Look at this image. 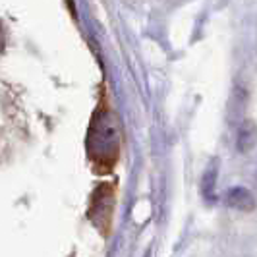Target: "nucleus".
<instances>
[{"label": "nucleus", "instance_id": "obj_1", "mask_svg": "<svg viewBox=\"0 0 257 257\" xmlns=\"http://www.w3.org/2000/svg\"><path fill=\"white\" fill-rule=\"evenodd\" d=\"M118 145H120V136H118L116 118L108 110H99L91 122L87 136L89 157L99 168L108 170L118 157Z\"/></svg>", "mask_w": 257, "mask_h": 257}, {"label": "nucleus", "instance_id": "obj_2", "mask_svg": "<svg viewBox=\"0 0 257 257\" xmlns=\"http://www.w3.org/2000/svg\"><path fill=\"white\" fill-rule=\"evenodd\" d=\"M110 211H112V188L110 186H101L95 195H93V203H91V219L95 220L97 226L106 228L108 219H110Z\"/></svg>", "mask_w": 257, "mask_h": 257}, {"label": "nucleus", "instance_id": "obj_3", "mask_svg": "<svg viewBox=\"0 0 257 257\" xmlns=\"http://www.w3.org/2000/svg\"><path fill=\"white\" fill-rule=\"evenodd\" d=\"M226 205L238 211H251L255 207V199L247 188H232L226 193Z\"/></svg>", "mask_w": 257, "mask_h": 257}, {"label": "nucleus", "instance_id": "obj_4", "mask_svg": "<svg viewBox=\"0 0 257 257\" xmlns=\"http://www.w3.org/2000/svg\"><path fill=\"white\" fill-rule=\"evenodd\" d=\"M257 143V124L251 120H244L238 130V151L240 153H249Z\"/></svg>", "mask_w": 257, "mask_h": 257}, {"label": "nucleus", "instance_id": "obj_5", "mask_svg": "<svg viewBox=\"0 0 257 257\" xmlns=\"http://www.w3.org/2000/svg\"><path fill=\"white\" fill-rule=\"evenodd\" d=\"M217 182V168L215 167H209V170L205 172V176H203V186H201V190H203V195H205L207 201H215V197H217V193H215V184Z\"/></svg>", "mask_w": 257, "mask_h": 257}, {"label": "nucleus", "instance_id": "obj_6", "mask_svg": "<svg viewBox=\"0 0 257 257\" xmlns=\"http://www.w3.org/2000/svg\"><path fill=\"white\" fill-rule=\"evenodd\" d=\"M0 51H2V29H0Z\"/></svg>", "mask_w": 257, "mask_h": 257}]
</instances>
